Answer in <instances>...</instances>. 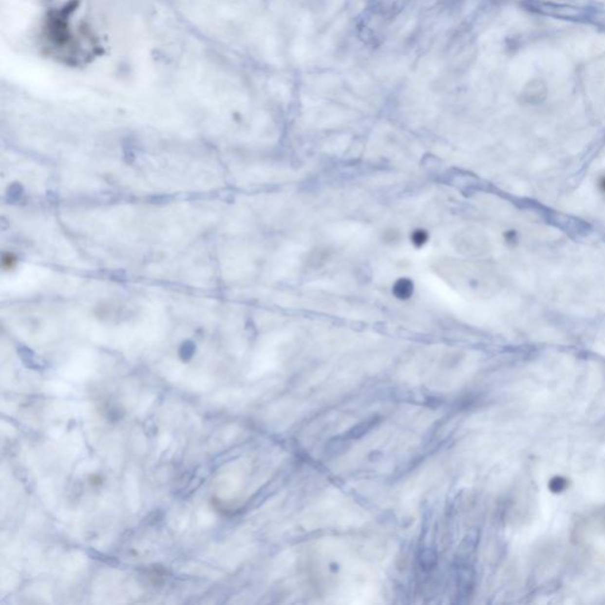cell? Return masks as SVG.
Returning a JSON list of instances; mask_svg holds the SVG:
<instances>
[{
  "mask_svg": "<svg viewBox=\"0 0 605 605\" xmlns=\"http://www.w3.org/2000/svg\"><path fill=\"white\" fill-rule=\"evenodd\" d=\"M413 291H414V285H413L412 280L408 278L398 279L393 287L394 296L397 299H401V301L409 299L413 296Z\"/></svg>",
  "mask_w": 605,
  "mask_h": 605,
  "instance_id": "obj_3",
  "label": "cell"
},
{
  "mask_svg": "<svg viewBox=\"0 0 605 605\" xmlns=\"http://www.w3.org/2000/svg\"><path fill=\"white\" fill-rule=\"evenodd\" d=\"M16 264H17V259L12 253H6L2 255V259H1L2 268H5L6 271H10L15 267Z\"/></svg>",
  "mask_w": 605,
  "mask_h": 605,
  "instance_id": "obj_6",
  "label": "cell"
},
{
  "mask_svg": "<svg viewBox=\"0 0 605 605\" xmlns=\"http://www.w3.org/2000/svg\"><path fill=\"white\" fill-rule=\"evenodd\" d=\"M428 233L423 229H416V231L413 232V234L410 235V240H412L413 245L416 247H422L424 244H427L428 241Z\"/></svg>",
  "mask_w": 605,
  "mask_h": 605,
  "instance_id": "obj_5",
  "label": "cell"
},
{
  "mask_svg": "<svg viewBox=\"0 0 605 605\" xmlns=\"http://www.w3.org/2000/svg\"><path fill=\"white\" fill-rule=\"evenodd\" d=\"M549 220H551V223L557 225L558 227L564 229L565 232L570 233V234L585 235L589 232L590 228L589 225L583 223V221L578 220V219L572 218V216L554 214L553 213V214L549 215Z\"/></svg>",
  "mask_w": 605,
  "mask_h": 605,
  "instance_id": "obj_2",
  "label": "cell"
},
{
  "mask_svg": "<svg viewBox=\"0 0 605 605\" xmlns=\"http://www.w3.org/2000/svg\"><path fill=\"white\" fill-rule=\"evenodd\" d=\"M374 424H375V418L374 417L369 418V420L364 421V422H362V423L357 424V426H355L354 428H352L350 432H349L348 436L350 437V438L360 437V436H362V435H364L365 433H368L369 429H370L371 427L374 426Z\"/></svg>",
  "mask_w": 605,
  "mask_h": 605,
  "instance_id": "obj_4",
  "label": "cell"
},
{
  "mask_svg": "<svg viewBox=\"0 0 605 605\" xmlns=\"http://www.w3.org/2000/svg\"><path fill=\"white\" fill-rule=\"evenodd\" d=\"M75 19L76 7L65 5L50 13L43 27L44 46L49 54L69 64L87 62L97 49L96 37L87 24Z\"/></svg>",
  "mask_w": 605,
  "mask_h": 605,
  "instance_id": "obj_1",
  "label": "cell"
}]
</instances>
